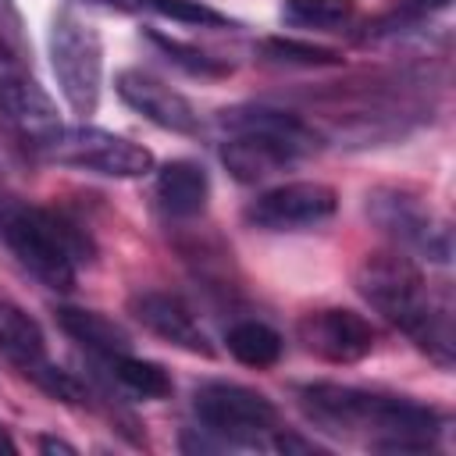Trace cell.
<instances>
[{
    "label": "cell",
    "instance_id": "ba28073f",
    "mask_svg": "<svg viewBox=\"0 0 456 456\" xmlns=\"http://www.w3.org/2000/svg\"><path fill=\"white\" fill-rule=\"evenodd\" d=\"M36 157L46 164L103 175V178H142L153 171V153L142 142H132L118 132L96 125H61L46 142L36 146Z\"/></svg>",
    "mask_w": 456,
    "mask_h": 456
},
{
    "label": "cell",
    "instance_id": "e0dca14e",
    "mask_svg": "<svg viewBox=\"0 0 456 456\" xmlns=\"http://www.w3.org/2000/svg\"><path fill=\"white\" fill-rule=\"evenodd\" d=\"M121 392L128 395H139V399H167L171 395V374L153 363V360H142L135 356L132 349H121V353H110L103 360H93Z\"/></svg>",
    "mask_w": 456,
    "mask_h": 456
},
{
    "label": "cell",
    "instance_id": "9a60e30c",
    "mask_svg": "<svg viewBox=\"0 0 456 456\" xmlns=\"http://www.w3.org/2000/svg\"><path fill=\"white\" fill-rule=\"evenodd\" d=\"M0 356L25 378H32L43 363H50L46 335H43L39 321L32 314H25L14 299H4V296H0Z\"/></svg>",
    "mask_w": 456,
    "mask_h": 456
},
{
    "label": "cell",
    "instance_id": "ac0fdd59",
    "mask_svg": "<svg viewBox=\"0 0 456 456\" xmlns=\"http://www.w3.org/2000/svg\"><path fill=\"white\" fill-rule=\"evenodd\" d=\"M224 346H228V353H232L242 367H256V370L274 367V363L281 360V349H285L281 335H278L267 321H256V317L235 321V324L228 328V335H224Z\"/></svg>",
    "mask_w": 456,
    "mask_h": 456
},
{
    "label": "cell",
    "instance_id": "277c9868",
    "mask_svg": "<svg viewBox=\"0 0 456 456\" xmlns=\"http://www.w3.org/2000/svg\"><path fill=\"white\" fill-rule=\"evenodd\" d=\"M0 235L18 264L36 274L46 289H75L78 267L93 264V239L64 214L32 203H4Z\"/></svg>",
    "mask_w": 456,
    "mask_h": 456
},
{
    "label": "cell",
    "instance_id": "6da1fadb",
    "mask_svg": "<svg viewBox=\"0 0 456 456\" xmlns=\"http://www.w3.org/2000/svg\"><path fill=\"white\" fill-rule=\"evenodd\" d=\"M299 410L324 431L360 438L378 452H428L435 449L445 417L410 395L370 392L338 381H310L296 388Z\"/></svg>",
    "mask_w": 456,
    "mask_h": 456
},
{
    "label": "cell",
    "instance_id": "d4e9b609",
    "mask_svg": "<svg viewBox=\"0 0 456 456\" xmlns=\"http://www.w3.org/2000/svg\"><path fill=\"white\" fill-rule=\"evenodd\" d=\"M0 452H4V456H11V452H18V442L11 438V431H7L4 424H0Z\"/></svg>",
    "mask_w": 456,
    "mask_h": 456
},
{
    "label": "cell",
    "instance_id": "4fadbf2b",
    "mask_svg": "<svg viewBox=\"0 0 456 456\" xmlns=\"http://www.w3.org/2000/svg\"><path fill=\"white\" fill-rule=\"evenodd\" d=\"M128 314L157 338H164L175 349L196 353V356H214V346L200 324V317L189 310L185 299H178L175 292H160V289H142L128 299Z\"/></svg>",
    "mask_w": 456,
    "mask_h": 456
},
{
    "label": "cell",
    "instance_id": "44dd1931",
    "mask_svg": "<svg viewBox=\"0 0 456 456\" xmlns=\"http://www.w3.org/2000/svg\"><path fill=\"white\" fill-rule=\"evenodd\" d=\"M452 0H395L385 14H378L367 28H363V43L370 39H385V36H399V32H410L424 21H431L435 14H442Z\"/></svg>",
    "mask_w": 456,
    "mask_h": 456
},
{
    "label": "cell",
    "instance_id": "7a4b0ae2",
    "mask_svg": "<svg viewBox=\"0 0 456 456\" xmlns=\"http://www.w3.org/2000/svg\"><path fill=\"white\" fill-rule=\"evenodd\" d=\"M356 292L378 310L388 324L413 338L420 353H428L438 367H452L456 360V331H452V296L445 285H431L417 260L403 249H374L353 271Z\"/></svg>",
    "mask_w": 456,
    "mask_h": 456
},
{
    "label": "cell",
    "instance_id": "8992f818",
    "mask_svg": "<svg viewBox=\"0 0 456 456\" xmlns=\"http://www.w3.org/2000/svg\"><path fill=\"white\" fill-rule=\"evenodd\" d=\"M370 224L392 239L395 249L431 260V264H449L452 256V232L449 221L435 210L424 189L406 185V182H388L374 185L363 203Z\"/></svg>",
    "mask_w": 456,
    "mask_h": 456
},
{
    "label": "cell",
    "instance_id": "30bf717a",
    "mask_svg": "<svg viewBox=\"0 0 456 456\" xmlns=\"http://www.w3.org/2000/svg\"><path fill=\"white\" fill-rule=\"evenodd\" d=\"M338 210V192L328 182H281L264 189L256 200L246 203L242 217L249 228L260 232H306L331 221Z\"/></svg>",
    "mask_w": 456,
    "mask_h": 456
},
{
    "label": "cell",
    "instance_id": "ffe728a7",
    "mask_svg": "<svg viewBox=\"0 0 456 456\" xmlns=\"http://www.w3.org/2000/svg\"><path fill=\"white\" fill-rule=\"evenodd\" d=\"M146 39L175 64V68H182L185 75H200V78H224V75H232V64L224 61V57H214V53H207V50H200L196 43H185V39H175V36H164V32H146Z\"/></svg>",
    "mask_w": 456,
    "mask_h": 456
},
{
    "label": "cell",
    "instance_id": "d6986e66",
    "mask_svg": "<svg viewBox=\"0 0 456 456\" xmlns=\"http://www.w3.org/2000/svg\"><path fill=\"white\" fill-rule=\"evenodd\" d=\"M281 21L306 32H342L356 21V0H281Z\"/></svg>",
    "mask_w": 456,
    "mask_h": 456
},
{
    "label": "cell",
    "instance_id": "5b68a950",
    "mask_svg": "<svg viewBox=\"0 0 456 456\" xmlns=\"http://www.w3.org/2000/svg\"><path fill=\"white\" fill-rule=\"evenodd\" d=\"M46 46H50V68H53V78H57V89H61L68 110L78 114L82 121H89L96 114L100 93H103L100 28L75 4H61L50 18Z\"/></svg>",
    "mask_w": 456,
    "mask_h": 456
},
{
    "label": "cell",
    "instance_id": "7c38bea8",
    "mask_svg": "<svg viewBox=\"0 0 456 456\" xmlns=\"http://www.w3.org/2000/svg\"><path fill=\"white\" fill-rule=\"evenodd\" d=\"M114 89H118L121 103H128L135 114H142L150 125H157L164 132H175V135H200L203 132V118L192 107V100L142 68L118 71Z\"/></svg>",
    "mask_w": 456,
    "mask_h": 456
},
{
    "label": "cell",
    "instance_id": "5bb4252c",
    "mask_svg": "<svg viewBox=\"0 0 456 456\" xmlns=\"http://www.w3.org/2000/svg\"><path fill=\"white\" fill-rule=\"evenodd\" d=\"M153 203L167 221H192L210 203V175L200 160H167L153 178Z\"/></svg>",
    "mask_w": 456,
    "mask_h": 456
},
{
    "label": "cell",
    "instance_id": "603a6c76",
    "mask_svg": "<svg viewBox=\"0 0 456 456\" xmlns=\"http://www.w3.org/2000/svg\"><path fill=\"white\" fill-rule=\"evenodd\" d=\"M0 36L28 61V39H25V25H21V14H18L14 0H0Z\"/></svg>",
    "mask_w": 456,
    "mask_h": 456
},
{
    "label": "cell",
    "instance_id": "2e32d148",
    "mask_svg": "<svg viewBox=\"0 0 456 456\" xmlns=\"http://www.w3.org/2000/svg\"><path fill=\"white\" fill-rule=\"evenodd\" d=\"M53 317H57L61 331H64L71 342H78V346L86 349V356H89V360H103V356H110V353L132 349L128 331H125L118 321H110L107 314H100V310L57 306V310H53Z\"/></svg>",
    "mask_w": 456,
    "mask_h": 456
},
{
    "label": "cell",
    "instance_id": "8fae6325",
    "mask_svg": "<svg viewBox=\"0 0 456 456\" xmlns=\"http://www.w3.org/2000/svg\"><path fill=\"white\" fill-rule=\"evenodd\" d=\"M299 346L324 363H356L370 356L378 335L374 324L349 306H317L296 321Z\"/></svg>",
    "mask_w": 456,
    "mask_h": 456
},
{
    "label": "cell",
    "instance_id": "3957f363",
    "mask_svg": "<svg viewBox=\"0 0 456 456\" xmlns=\"http://www.w3.org/2000/svg\"><path fill=\"white\" fill-rule=\"evenodd\" d=\"M217 125L228 132L221 164L242 185L264 182L321 150V132L306 118L264 103L228 107L217 114Z\"/></svg>",
    "mask_w": 456,
    "mask_h": 456
},
{
    "label": "cell",
    "instance_id": "7402d4cb",
    "mask_svg": "<svg viewBox=\"0 0 456 456\" xmlns=\"http://www.w3.org/2000/svg\"><path fill=\"white\" fill-rule=\"evenodd\" d=\"M260 57L267 64H281V68H335L342 64L338 50L306 43V39H285V36H271L260 39Z\"/></svg>",
    "mask_w": 456,
    "mask_h": 456
},
{
    "label": "cell",
    "instance_id": "9c48e42d",
    "mask_svg": "<svg viewBox=\"0 0 456 456\" xmlns=\"http://www.w3.org/2000/svg\"><path fill=\"white\" fill-rule=\"evenodd\" d=\"M0 125L14 132L32 153L61 128L53 100L32 78L28 61L4 36H0Z\"/></svg>",
    "mask_w": 456,
    "mask_h": 456
},
{
    "label": "cell",
    "instance_id": "52a82bcc",
    "mask_svg": "<svg viewBox=\"0 0 456 456\" xmlns=\"http://www.w3.org/2000/svg\"><path fill=\"white\" fill-rule=\"evenodd\" d=\"M192 410L200 428L217 435L224 449H271V435L281 428L278 406L246 385L207 381L192 392Z\"/></svg>",
    "mask_w": 456,
    "mask_h": 456
},
{
    "label": "cell",
    "instance_id": "cb8c5ba5",
    "mask_svg": "<svg viewBox=\"0 0 456 456\" xmlns=\"http://www.w3.org/2000/svg\"><path fill=\"white\" fill-rule=\"evenodd\" d=\"M36 449H39V452H68V456L78 452L71 442H64V438H57V435H39V438H36Z\"/></svg>",
    "mask_w": 456,
    "mask_h": 456
}]
</instances>
